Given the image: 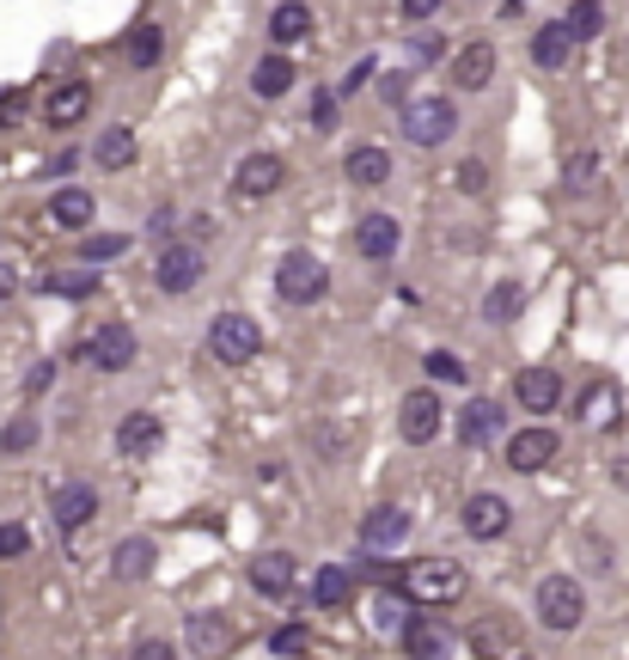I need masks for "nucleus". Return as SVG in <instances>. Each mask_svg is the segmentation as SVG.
I'll list each match as a JSON object with an SVG mask.
<instances>
[{"mask_svg":"<svg viewBox=\"0 0 629 660\" xmlns=\"http://www.w3.org/2000/svg\"><path fill=\"white\" fill-rule=\"evenodd\" d=\"M398 593L415 599V605H452L464 599V568L452 556H422V563L398 568Z\"/></svg>","mask_w":629,"mask_h":660,"instance_id":"nucleus-1","label":"nucleus"},{"mask_svg":"<svg viewBox=\"0 0 629 660\" xmlns=\"http://www.w3.org/2000/svg\"><path fill=\"white\" fill-rule=\"evenodd\" d=\"M330 293V263L312 257V251H288L276 263V300L281 307H318Z\"/></svg>","mask_w":629,"mask_h":660,"instance_id":"nucleus-2","label":"nucleus"},{"mask_svg":"<svg viewBox=\"0 0 629 660\" xmlns=\"http://www.w3.org/2000/svg\"><path fill=\"white\" fill-rule=\"evenodd\" d=\"M452 129H459V105H452V98L422 93V98L403 105V141H410V147H446Z\"/></svg>","mask_w":629,"mask_h":660,"instance_id":"nucleus-3","label":"nucleus"},{"mask_svg":"<svg viewBox=\"0 0 629 660\" xmlns=\"http://www.w3.org/2000/svg\"><path fill=\"white\" fill-rule=\"evenodd\" d=\"M532 612H537V624L556 629V636H563V629H574V624L586 617V593H581V581H574V575H544V581H537Z\"/></svg>","mask_w":629,"mask_h":660,"instance_id":"nucleus-4","label":"nucleus"},{"mask_svg":"<svg viewBox=\"0 0 629 660\" xmlns=\"http://www.w3.org/2000/svg\"><path fill=\"white\" fill-rule=\"evenodd\" d=\"M208 349H215L220 368H245V361H257L263 349V331L251 312H220L215 324H208Z\"/></svg>","mask_w":629,"mask_h":660,"instance_id":"nucleus-5","label":"nucleus"},{"mask_svg":"<svg viewBox=\"0 0 629 660\" xmlns=\"http://www.w3.org/2000/svg\"><path fill=\"white\" fill-rule=\"evenodd\" d=\"M184 648L196 660H227L232 648H239V624H232L227 612H196L184 624Z\"/></svg>","mask_w":629,"mask_h":660,"instance_id":"nucleus-6","label":"nucleus"},{"mask_svg":"<svg viewBox=\"0 0 629 660\" xmlns=\"http://www.w3.org/2000/svg\"><path fill=\"white\" fill-rule=\"evenodd\" d=\"M80 361L98 373H123L129 361H135V331L129 324H98L93 337L80 343Z\"/></svg>","mask_w":629,"mask_h":660,"instance_id":"nucleus-7","label":"nucleus"},{"mask_svg":"<svg viewBox=\"0 0 629 660\" xmlns=\"http://www.w3.org/2000/svg\"><path fill=\"white\" fill-rule=\"evenodd\" d=\"M440 429H446V410H440V398H434L428 385L403 392V404H398V434H403V441H410V446H428Z\"/></svg>","mask_w":629,"mask_h":660,"instance_id":"nucleus-8","label":"nucleus"},{"mask_svg":"<svg viewBox=\"0 0 629 660\" xmlns=\"http://www.w3.org/2000/svg\"><path fill=\"white\" fill-rule=\"evenodd\" d=\"M459 520H464V532H471V538H483V544H489V538H501L507 526H513V507H507V495L476 490L471 502L459 507Z\"/></svg>","mask_w":629,"mask_h":660,"instance_id":"nucleus-9","label":"nucleus"},{"mask_svg":"<svg viewBox=\"0 0 629 660\" xmlns=\"http://www.w3.org/2000/svg\"><path fill=\"white\" fill-rule=\"evenodd\" d=\"M281 178H288L281 154H245V159H239V171H232V190L251 196V202H263V196H276V190H281Z\"/></svg>","mask_w":629,"mask_h":660,"instance_id":"nucleus-10","label":"nucleus"},{"mask_svg":"<svg viewBox=\"0 0 629 660\" xmlns=\"http://www.w3.org/2000/svg\"><path fill=\"white\" fill-rule=\"evenodd\" d=\"M617 416H624V392H617L612 380H586L581 392H574V422H586V429H612Z\"/></svg>","mask_w":629,"mask_h":660,"instance_id":"nucleus-11","label":"nucleus"},{"mask_svg":"<svg viewBox=\"0 0 629 660\" xmlns=\"http://www.w3.org/2000/svg\"><path fill=\"white\" fill-rule=\"evenodd\" d=\"M49 514H56V526L74 538L80 526L98 520V490H93V483H62V490L49 495Z\"/></svg>","mask_w":629,"mask_h":660,"instance_id":"nucleus-12","label":"nucleus"},{"mask_svg":"<svg viewBox=\"0 0 629 660\" xmlns=\"http://www.w3.org/2000/svg\"><path fill=\"white\" fill-rule=\"evenodd\" d=\"M154 281H159V293H190L202 281V245H166Z\"/></svg>","mask_w":629,"mask_h":660,"instance_id":"nucleus-13","label":"nucleus"},{"mask_svg":"<svg viewBox=\"0 0 629 660\" xmlns=\"http://www.w3.org/2000/svg\"><path fill=\"white\" fill-rule=\"evenodd\" d=\"M398 245H403V227L391 215H361V220H354V251H361L367 263L398 257Z\"/></svg>","mask_w":629,"mask_h":660,"instance_id":"nucleus-14","label":"nucleus"},{"mask_svg":"<svg viewBox=\"0 0 629 660\" xmlns=\"http://www.w3.org/2000/svg\"><path fill=\"white\" fill-rule=\"evenodd\" d=\"M556 453H563L556 429H520L513 441H507V465H513V471H544Z\"/></svg>","mask_w":629,"mask_h":660,"instance_id":"nucleus-15","label":"nucleus"},{"mask_svg":"<svg viewBox=\"0 0 629 660\" xmlns=\"http://www.w3.org/2000/svg\"><path fill=\"white\" fill-rule=\"evenodd\" d=\"M159 441H166V429H159V416H147V410H129L123 422H117V453H123V459H147V453H159Z\"/></svg>","mask_w":629,"mask_h":660,"instance_id":"nucleus-16","label":"nucleus"},{"mask_svg":"<svg viewBox=\"0 0 629 660\" xmlns=\"http://www.w3.org/2000/svg\"><path fill=\"white\" fill-rule=\"evenodd\" d=\"M293 556L288 551H263V556H251V587H257L263 599H288L293 593Z\"/></svg>","mask_w":629,"mask_h":660,"instance_id":"nucleus-17","label":"nucleus"},{"mask_svg":"<svg viewBox=\"0 0 629 660\" xmlns=\"http://www.w3.org/2000/svg\"><path fill=\"white\" fill-rule=\"evenodd\" d=\"M86 105H93V86H86V80H62V86L44 98V123L49 129H74L80 117H86Z\"/></svg>","mask_w":629,"mask_h":660,"instance_id":"nucleus-18","label":"nucleus"},{"mask_svg":"<svg viewBox=\"0 0 629 660\" xmlns=\"http://www.w3.org/2000/svg\"><path fill=\"white\" fill-rule=\"evenodd\" d=\"M513 398H520L532 416L556 410V404H563V373H551V368H525L520 380H513Z\"/></svg>","mask_w":629,"mask_h":660,"instance_id":"nucleus-19","label":"nucleus"},{"mask_svg":"<svg viewBox=\"0 0 629 660\" xmlns=\"http://www.w3.org/2000/svg\"><path fill=\"white\" fill-rule=\"evenodd\" d=\"M403 648H410V660H446L452 655V629L440 617H410L403 624Z\"/></svg>","mask_w":629,"mask_h":660,"instance_id":"nucleus-20","label":"nucleus"},{"mask_svg":"<svg viewBox=\"0 0 629 660\" xmlns=\"http://www.w3.org/2000/svg\"><path fill=\"white\" fill-rule=\"evenodd\" d=\"M403 538H410V514H403V507H373L367 520H361V544H367V551H391V544H403Z\"/></svg>","mask_w":629,"mask_h":660,"instance_id":"nucleus-21","label":"nucleus"},{"mask_svg":"<svg viewBox=\"0 0 629 660\" xmlns=\"http://www.w3.org/2000/svg\"><path fill=\"white\" fill-rule=\"evenodd\" d=\"M342 178L361 184V190L385 184V178H391V154H385L379 141H361V147H349V159H342Z\"/></svg>","mask_w":629,"mask_h":660,"instance_id":"nucleus-22","label":"nucleus"},{"mask_svg":"<svg viewBox=\"0 0 629 660\" xmlns=\"http://www.w3.org/2000/svg\"><path fill=\"white\" fill-rule=\"evenodd\" d=\"M495 434H501V404H495V398H471L459 410V441L464 446H489Z\"/></svg>","mask_w":629,"mask_h":660,"instance_id":"nucleus-23","label":"nucleus"},{"mask_svg":"<svg viewBox=\"0 0 629 660\" xmlns=\"http://www.w3.org/2000/svg\"><path fill=\"white\" fill-rule=\"evenodd\" d=\"M452 80H459L464 93H483L495 80V44H464L459 56H452Z\"/></svg>","mask_w":629,"mask_h":660,"instance_id":"nucleus-24","label":"nucleus"},{"mask_svg":"<svg viewBox=\"0 0 629 660\" xmlns=\"http://www.w3.org/2000/svg\"><path fill=\"white\" fill-rule=\"evenodd\" d=\"M93 215H98L93 190H56V196H49V220H56L62 232H86Z\"/></svg>","mask_w":629,"mask_h":660,"instance_id":"nucleus-25","label":"nucleus"},{"mask_svg":"<svg viewBox=\"0 0 629 660\" xmlns=\"http://www.w3.org/2000/svg\"><path fill=\"white\" fill-rule=\"evenodd\" d=\"M93 159L105 171H123V166H135V129L129 123H110V129H98V141H93Z\"/></svg>","mask_w":629,"mask_h":660,"instance_id":"nucleus-26","label":"nucleus"},{"mask_svg":"<svg viewBox=\"0 0 629 660\" xmlns=\"http://www.w3.org/2000/svg\"><path fill=\"white\" fill-rule=\"evenodd\" d=\"M154 563H159V544H154V538H123V544H117V556H110V568H117L123 581H147V575H154Z\"/></svg>","mask_w":629,"mask_h":660,"instance_id":"nucleus-27","label":"nucleus"},{"mask_svg":"<svg viewBox=\"0 0 629 660\" xmlns=\"http://www.w3.org/2000/svg\"><path fill=\"white\" fill-rule=\"evenodd\" d=\"M269 37H276V56L288 44H300V37H312V7H300V0H281L276 13H269Z\"/></svg>","mask_w":629,"mask_h":660,"instance_id":"nucleus-28","label":"nucleus"},{"mask_svg":"<svg viewBox=\"0 0 629 660\" xmlns=\"http://www.w3.org/2000/svg\"><path fill=\"white\" fill-rule=\"evenodd\" d=\"M525 312V281H495L489 293H483V324H513Z\"/></svg>","mask_w":629,"mask_h":660,"instance_id":"nucleus-29","label":"nucleus"},{"mask_svg":"<svg viewBox=\"0 0 629 660\" xmlns=\"http://www.w3.org/2000/svg\"><path fill=\"white\" fill-rule=\"evenodd\" d=\"M251 93L257 98H288L293 93V62L288 56H263V62L251 68Z\"/></svg>","mask_w":629,"mask_h":660,"instance_id":"nucleus-30","label":"nucleus"},{"mask_svg":"<svg viewBox=\"0 0 629 660\" xmlns=\"http://www.w3.org/2000/svg\"><path fill=\"white\" fill-rule=\"evenodd\" d=\"M568 56H574V37L563 32V19H556V25H537V32H532V62L537 68H563Z\"/></svg>","mask_w":629,"mask_h":660,"instance_id":"nucleus-31","label":"nucleus"},{"mask_svg":"<svg viewBox=\"0 0 629 660\" xmlns=\"http://www.w3.org/2000/svg\"><path fill=\"white\" fill-rule=\"evenodd\" d=\"M312 599H318L324 612H337V605H349L354 599V581H349V568H318V581H312Z\"/></svg>","mask_w":629,"mask_h":660,"instance_id":"nucleus-32","label":"nucleus"},{"mask_svg":"<svg viewBox=\"0 0 629 660\" xmlns=\"http://www.w3.org/2000/svg\"><path fill=\"white\" fill-rule=\"evenodd\" d=\"M159 56H166V32H159L154 19H141L135 32H129V62H135V68H154Z\"/></svg>","mask_w":629,"mask_h":660,"instance_id":"nucleus-33","label":"nucleus"},{"mask_svg":"<svg viewBox=\"0 0 629 660\" xmlns=\"http://www.w3.org/2000/svg\"><path fill=\"white\" fill-rule=\"evenodd\" d=\"M44 293H62V300H93L98 276H93V269H62V276H44Z\"/></svg>","mask_w":629,"mask_h":660,"instance_id":"nucleus-34","label":"nucleus"},{"mask_svg":"<svg viewBox=\"0 0 629 660\" xmlns=\"http://www.w3.org/2000/svg\"><path fill=\"white\" fill-rule=\"evenodd\" d=\"M367 624H373V629H385V636L410 624V617H403V593H398V587H391V593H373V605H367Z\"/></svg>","mask_w":629,"mask_h":660,"instance_id":"nucleus-35","label":"nucleus"},{"mask_svg":"<svg viewBox=\"0 0 629 660\" xmlns=\"http://www.w3.org/2000/svg\"><path fill=\"white\" fill-rule=\"evenodd\" d=\"M598 25H605V13H598L593 0H574V7H568V19H563V32L574 37V44H581V37H598Z\"/></svg>","mask_w":629,"mask_h":660,"instance_id":"nucleus-36","label":"nucleus"},{"mask_svg":"<svg viewBox=\"0 0 629 660\" xmlns=\"http://www.w3.org/2000/svg\"><path fill=\"white\" fill-rule=\"evenodd\" d=\"M422 373H428V380H440V385H464V380H471V373H464V361L452 349H434L428 361H422Z\"/></svg>","mask_w":629,"mask_h":660,"instance_id":"nucleus-37","label":"nucleus"},{"mask_svg":"<svg viewBox=\"0 0 629 660\" xmlns=\"http://www.w3.org/2000/svg\"><path fill=\"white\" fill-rule=\"evenodd\" d=\"M37 434H44V429H37L32 416H13V422L0 429V453H32V446H37Z\"/></svg>","mask_w":629,"mask_h":660,"instance_id":"nucleus-38","label":"nucleus"},{"mask_svg":"<svg viewBox=\"0 0 629 660\" xmlns=\"http://www.w3.org/2000/svg\"><path fill=\"white\" fill-rule=\"evenodd\" d=\"M129 251V232H86V263H110Z\"/></svg>","mask_w":629,"mask_h":660,"instance_id":"nucleus-39","label":"nucleus"},{"mask_svg":"<svg viewBox=\"0 0 629 660\" xmlns=\"http://www.w3.org/2000/svg\"><path fill=\"white\" fill-rule=\"evenodd\" d=\"M403 49H410V68H422V62H440V56H446V37L440 32H410V44H403Z\"/></svg>","mask_w":629,"mask_h":660,"instance_id":"nucleus-40","label":"nucleus"},{"mask_svg":"<svg viewBox=\"0 0 629 660\" xmlns=\"http://www.w3.org/2000/svg\"><path fill=\"white\" fill-rule=\"evenodd\" d=\"M269 648H276V655H288V660H300V655L312 648V636H306L300 624H281L276 636H269Z\"/></svg>","mask_w":629,"mask_h":660,"instance_id":"nucleus-41","label":"nucleus"},{"mask_svg":"<svg viewBox=\"0 0 629 660\" xmlns=\"http://www.w3.org/2000/svg\"><path fill=\"white\" fill-rule=\"evenodd\" d=\"M410 68H391V74H379V98L385 105H410Z\"/></svg>","mask_w":629,"mask_h":660,"instance_id":"nucleus-42","label":"nucleus"},{"mask_svg":"<svg viewBox=\"0 0 629 660\" xmlns=\"http://www.w3.org/2000/svg\"><path fill=\"white\" fill-rule=\"evenodd\" d=\"M452 184H459L464 196H476V190L489 184V171H483V159H459V166H452Z\"/></svg>","mask_w":629,"mask_h":660,"instance_id":"nucleus-43","label":"nucleus"},{"mask_svg":"<svg viewBox=\"0 0 629 660\" xmlns=\"http://www.w3.org/2000/svg\"><path fill=\"white\" fill-rule=\"evenodd\" d=\"M25 551H32V532H25L19 520H7L0 526V556H25Z\"/></svg>","mask_w":629,"mask_h":660,"instance_id":"nucleus-44","label":"nucleus"},{"mask_svg":"<svg viewBox=\"0 0 629 660\" xmlns=\"http://www.w3.org/2000/svg\"><path fill=\"white\" fill-rule=\"evenodd\" d=\"M337 117H342V98L337 93H318V98H312V123H318V129H337Z\"/></svg>","mask_w":629,"mask_h":660,"instance_id":"nucleus-45","label":"nucleus"},{"mask_svg":"<svg viewBox=\"0 0 629 660\" xmlns=\"http://www.w3.org/2000/svg\"><path fill=\"white\" fill-rule=\"evenodd\" d=\"M129 660H178V648L166 643V636H147V643H135V655Z\"/></svg>","mask_w":629,"mask_h":660,"instance_id":"nucleus-46","label":"nucleus"},{"mask_svg":"<svg viewBox=\"0 0 629 660\" xmlns=\"http://www.w3.org/2000/svg\"><path fill=\"white\" fill-rule=\"evenodd\" d=\"M49 385H56V361H37V368L25 373V392L37 398V392H49Z\"/></svg>","mask_w":629,"mask_h":660,"instance_id":"nucleus-47","label":"nucleus"},{"mask_svg":"<svg viewBox=\"0 0 629 660\" xmlns=\"http://www.w3.org/2000/svg\"><path fill=\"white\" fill-rule=\"evenodd\" d=\"M171 227H178V215H171V208H154V220H147V232H154V239H166V245H171Z\"/></svg>","mask_w":629,"mask_h":660,"instance_id":"nucleus-48","label":"nucleus"},{"mask_svg":"<svg viewBox=\"0 0 629 660\" xmlns=\"http://www.w3.org/2000/svg\"><path fill=\"white\" fill-rule=\"evenodd\" d=\"M367 80H373V62H354V68H349V80H342V93H361ZM342 93H337V98H342Z\"/></svg>","mask_w":629,"mask_h":660,"instance_id":"nucleus-49","label":"nucleus"},{"mask_svg":"<svg viewBox=\"0 0 629 660\" xmlns=\"http://www.w3.org/2000/svg\"><path fill=\"white\" fill-rule=\"evenodd\" d=\"M434 13H440V7H434V0H403V19H415V25H428Z\"/></svg>","mask_w":629,"mask_h":660,"instance_id":"nucleus-50","label":"nucleus"},{"mask_svg":"<svg viewBox=\"0 0 629 660\" xmlns=\"http://www.w3.org/2000/svg\"><path fill=\"white\" fill-rule=\"evenodd\" d=\"M568 184H593V154L568 159Z\"/></svg>","mask_w":629,"mask_h":660,"instance_id":"nucleus-51","label":"nucleus"},{"mask_svg":"<svg viewBox=\"0 0 629 660\" xmlns=\"http://www.w3.org/2000/svg\"><path fill=\"white\" fill-rule=\"evenodd\" d=\"M74 166H80V154H56V159H49V178H68Z\"/></svg>","mask_w":629,"mask_h":660,"instance_id":"nucleus-52","label":"nucleus"},{"mask_svg":"<svg viewBox=\"0 0 629 660\" xmlns=\"http://www.w3.org/2000/svg\"><path fill=\"white\" fill-rule=\"evenodd\" d=\"M190 232H196V239H215L220 227H215V215H196V220H190Z\"/></svg>","mask_w":629,"mask_h":660,"instance_id":"nucleus-53","label":"nucleus"},{"mask_svg":"<svg viewBox=\"0 0 629 660\" xmlns=\"http://www.w3.org/2000/svg\"><path fill=\"white\" fill-rule=\"evenodd\" d=\"M13 288H19V276L7 269V263H0V300H13Z\"/></svg>","mask_w":629,"mask_h":660,"instance_id":"nucleus-54","label":"nucleus"},{"mask_svg":"<svg viewBox=\"0 0 629 660\" xmlns=\"http://www.w3.org/2000/svg\"><path fill=\"white\" fill-rule=\"evenodd\" d=\"M612 483H617V490L629 495V459H617V465H612Z\"/></svg>","mask_w":629,"mask_h":660,"instance_id":"nucleus-55","label":"nucleus"},{"mask_svg":"<svg viewBox=\"0 0 629 660\" xmlns=\"http://www.w3.org/2000/svg\"><path fill=\"white\" fill-rule=\"evenodd\" d=\"M507 660H532V655H507Z\"/></svg>","mask_w":629,"mask_h":660,"instance_id":"nucleus-56","label":"nucleus"}]
</instances>
